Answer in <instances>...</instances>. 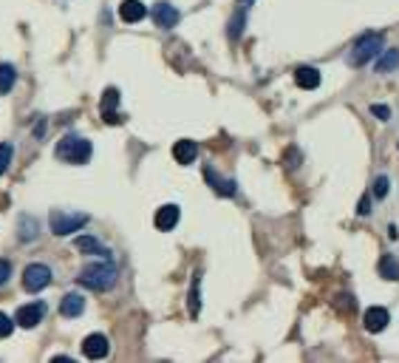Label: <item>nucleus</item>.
<instances>
[{
  "instance_id": "obj_18",
  "label": "nucleus",
  "mask_w": 399,
  "mask_h": 363,
  "mask_svg": "<svg viewBox=\"0 0 399 363\" xmlns=\"http://www.w3.org/2000/svg\"><path fill=\"white\" fill-rule=\"evenodd\" d=\"M399 69V48H388L380 60H377V74H388Z\"/></svg>"
},
{
  "instance_id": "obj_13",
  "label": "nucleus",
  "mask_w": 399,
  "mask_h": 363,
  "mask_svg": "<svg viewBox=\"0 0 399 363\" xmlns=\"http://www.w3.org/2000/svg\"><path fill=\"white\" fill-rule=\"evenodd\" d=\"M204 179L210 182L216 193H221V196H235V182H232V179H221L212 168H204Z\"/></svg>"
},
{
  "instance_id": "obj_6",
  "label": "nucleus",
  "mask_w": 399,
  "mask_h": 363,
  "mask_svg": "<svg viewBox=\"0 0 399 363\" xmlns=\"http://www.w3.org/2000/svg\"><path fill=\"white\" fill-rule=\"evenodd\" d=\"M82 352H85V357H91V360H100V357H105V355L111 352V344H108L105 335L94 332V335H88V338L82 341Z\"/></svg>"
},
{
  "instance_id": "obj_20",
  "label": "nucleus",
  "mask_w": 399,
  "mask_h": 363,
  "mask_svg": "<svg viewBox=\"0 0 399 363\" xmlns=\"http://www.w3.org/2000/svg\"><path fill=\"white\" fill-rule=\"evenodd\" d=\"M15 80H17V71L12 66H0V94H9Z\"/></svg>"
},
{
  "instance_id": "obj_22",
  "label": "nucleus",
  "mask_w": 399,
  "mask_h": 363,
  "mask_svg": "<svg viewBox=\"0 0 399 363\" xmlns=\"http://www.w3.org/2000/svg\"><path fill=\"white\" fill-rule=\"evenodd\" d=\"M388 188H391L388 176H377V179H374V196H377V199H385V196H388Z\"/></svg>"
},
{
  "instance_id": "obj_16",
  "label": "nucleus",
  "mask_w": 399,
  "mask_h": 363,
  "mask_svg": "<svg viewBox=\"0 0 399 363\" xmlns=\"http://www.w3.org/2000/svg\"><path fill=\"white\" fill-rule=\"evenodd\" d=\"M295 82H297L300 88H306V91H315V88L320 85V71H317L315 66H300V69L295 71Z\"/></svg>"
},
{
  "instance_id": "obj_11",
  "label": "nucleus",
  "mask_w": 399,
  "mask_h": 363,
  "mask_svg": "<svg viewBox=\"0 0 399 363\" xmlns=\"http://www.w3.org/2000/svg\"><path fill=\"white\" fill-rule=\"evenodd\" d=\"M173 157H176V162H181V165H190V162H196V157H198V145H196L193 139H178V142L173 145Z\"/></svg>"
},
{
  "instance_id": "obj_24",
  "label": "nucleus",
  "mask_w": 399,
  "mask_h": 363,
  "mask_svg": "<svg viewBox=\"0 0 399 363\" xmlns=\"http://www.w3.org/2000/svg\"><path fill=\"white\" fill-rule=\"evenodd\" d=\"M241 28H243V12H238V15H235V20L230 23V37H232V40H238Z\"/></svg>"
},
{
  "instance_id": "obj_7",
  "label": "nucleus",
  "mask_w": 399,
  "mask_h": 363,
  "mask_svg": "<svg viewBox=\"0 0 399 363\" xmlns=\"http://www.w3.org/2000/svg\"><path fill=\"white\" fill-rule=\"evenodd\" d=\"M43 318H46V307H43V304H26V307L17 310V318H15V321H17L23 329H32V326H37Z\"/></svg>"
},
{
  "instance_id": "obj_25",
  "label": "nucleus",
  "mask_w": 399,
  "mask_h": 363,
  "mask_svg": "<svg viewBox=\"0 0 399 363\" xmlns=\"http://www.w3.org/2000/svg\"><path fill=\"white\" fill-rule=\"evenodd\" d=\"M198 307H201V301H198V281L193 284V292H190V312L198 315Z\"/></svg>"
},
{
  "instance_id": "obj_3",
  "label": "nucleus",
  "mask_w": 399,
  "mask_h": 363,
  "mask_svg": "<svg viewBox=\"0 0 399 363\" xmlns=\"http://www.w3.org/2000/svg\"><path fill=\"white\" fill-rule=\"evenodd\" d=\"M54 154H57V159H63L68 165H85L91 159V154H94V148H91V142L82 136H63L57 142Z\"/></svg>"
},
{
  "instance_id": "obj_4",
  "label": "nucleus",
  "mask_w": 399,
  "mask_h": 363,
  "mask_svg": "<svg viewBox=\"0 0 399 363\" xmlns=\"http://www.w3.org/2000/svg\"><path fill=\"white\" fill-rule=\"evenodd\" d=\"M48 224H51V233H57V236H71L74 230L88 224V216L85 213H68V210H51Z\"/></svg>"
},
{
  "instance_id": "obj_26",
  "label": "nucleus",
  "mask_w": 399,
  "mask_h": 363,
  "mask_svg": "<svg viewBox=\"0 0 399 363\" xmlns=\"http://www.w3.org/2000/svg\"><path fill=\"white\" fill-rule=\"evenodd\" d=\"M9 276H12V264L9 261H0V287L9 281Z\"/></svg>"
},
{
  "instance_id": "obj_17",
  "label": "nucleus",
  "mask_w": 399,
  "mask_h": 363,
  "mask_svg": "<svg viewBox=\"0 0 399 363\" xmlns=\"http://www.w3.org/2000/svg\"><path fill=\"white\" fill-rule=\"evenodd\" d=\"M77 250L82 253H91V256H102V258H111V250H105L97 238H91V236H80L77 238Z\"/></svg>"
},
{
  "instance_id": "obj_9",
  "label": "nucleus",
  "mask_w": 399,
  "mask_h": 363,
  "mask_svg": "<svg viewBox=\"0 0 399 363\" xmlns=\"http://www.w3.org/2000/svg\"><path fill=\"white\" fill-rule=\"evenodd\" d=\"M362 324H365L368 332H382V329L391 324V312H388L385 307H371V310L365 312Z\"/></svg>"
},
{
  "instance_id": "obj_1",
  "label": "nucleus",
  "mask_w": 399,
  "mask_h": 363,
  "mask_svg": "<svg viewBox=\"0 0 399 363\" xmlns=\"http://www.w3.org/2000/svg\"><path fill=\"white\" fill-rule=\"evenodd\" d=\"M77 281H80L82 287H88V290H94V292H105V290H111L113 281H116V267H113L111 258H108V261H100V264H91V267H85V269L80 272Z\"/></svg>"
},
{
  "instance_id": "obj_21",
  "label": "nucleus",
  "mask_w": 399,
  "mask_h": 363,
  "mask_svg": "<svg viewBox=\"0 0 399 363\" xmlns=\"http://www.w3.org/2000/svg\"><path fill=\"white\" fill-rule=\"evenodd\" d=\"M12 157H15V150H12V145H9V142H3V145H0V176H3V173H6V168H9Z\"/></svg>"
},
{
  "instance_id": "obj_5",
  "label": "nucleus",
  "mask_w": 399,
  "mask_h": 363,
  "mask_svg": "<svg viewBox=\"0 0 399 363\" xmlns=\"http://www.w3.org/2000/svg\"><path fill=\"white\" fill-rule=\"evenodd\" d=\"M51 284V267L46 264H28L23 269V290L26 292H40Z\"/></svg>"
},
{
  "instance_id": "obj_12",
  "label": "nucleus",
  "mask_w": 399,
  "mask_h": 363,
  "mask_svg": "<svg viewBox=\"0 0 399 363\" xmlns=\"http://www.w3.org/2000/svg\"><path fill=\"white\" fill-rule=\"evenodd\" d=\"M178 219H181V210L176 204H165L156 210V227L159 230H173L178 224Z\"/></svg>"
},
{
  "instance_id": "obj_8",
  "label": "nucleus",
  "mask_w": 399,
  "mask_h": 363,
  "mask_svg": "<svg viewBox=\"0 0 399 363\" xmlns=\"http://www.w3.org/2000/svg\"><path fill=\"white\" fill-rule=\"evenodd\" d=\"M153 20H156V26H162V28H173L178 20H181V15H178V9L176 6H170V3H156L153 6Z\"/></svg>"
},
{
  "instance_id": "obj_23",
  "label": "nucleus",
  "mask_w": 399,
  "mask_h": 363,
  "mask_svg": "<svg viewBox=\"0 0 399 363\" xmlns=\"http://www.w3.org/2000/svg\"><path fill=\"white\" fill-rule=\"evenodd\" d=\"M12 332H15V321H12L9 315L0 312V338H9Z\"/></svg>"
},
{
  "instance_id": "obj_14",
  "label": "nucleus",
  "mask_w": 399,
  "mask_h": 363,
  "mask_svg": "<svg viewBox=\"0 0 399 363\" xmlns=\"http://www.w3.org/2000/svg\"><path fill=\"white\" fill-rule=\"evenodd\" d=\"M82 312H85V298L77 295V292H68L63 298V304H59V315H63V318H77Z\"/></svg>"
},
{
  "instance_id": "obj_15",
  "label": "nucleus",
  "mask_w": 399,
  "mask_h": 363,
  "mask_svg": "<svg viewBox=\"0 0 399 363\" xmlns=\"http://www.w3.org/2000/svg\"><path fill=\"white\" fill-rule=\"evenodd\" d=\"M145 15H147V9L142 0H125V3L119 6V17L125 23H139V20H145Z\"/></svg>"
},
{
  "instance_id": "obj_27",
  "label": "nucleus",
  "mask_w": 399,
  "mask_h": 363,
  "mask_svg": "<svg viewBox=\"0 0 399 363\" xmlns=\"http://www.w3.org/2000/svg\"><path fill=\"white\" fill-rule=\"evenodd\" d=\"M371 114L380 119H391V108L388 105H371Z\"/></svg>"
},
{
  "instance_id": "obj_10",
  "label": "nucleus",
  "mask_w": 399,
  "mask_h": 363,
  "mask_svg": "<svg viewBox=\"0 0 399 363\" xmlns=\"http://www.w3.org/2000/svg\"><path fill=\"white\" fill-rule=\"evenodd\" d=\"M116 105H119V91H116V88H108L105 94H102V103H100V114H102L105 123H119Z\"/></svg>"
},
{
  "instance_id": "obj_2",
  "label": "nucleus",
  "mask_w": 399,
  "mask_h": 363,
  "mask_svg": "<svg viewBox=\"0 0 399 363\" xmlns=\"http://www.w3.org/2000/svg\"><path fill=\"white\" fill-rule=\"evenodd\" d=\"M382 48H385V35L382 32H365L354 43V48L349 54V63L351 66H368L371 60H377L382 54Z\"/></svg>"
},
{
  "instance_id": "obj_29",
  "label": "nucleus",
  "mask_w": 399,
  "mask_h": 363,
  "mask_svg": "<svg viewBox=\"0 0 399 363\" xmlns=\"http://www.w3.org/2000/svg\"><path fill=\"white\" fill-rule=\"evenodd\" d=\"M250 3H255V0H241V6H250Z\"/></svg>"
},
{
  "instance_id": "obj_28",
  "label": "nucleus",
  "mask_w": 399,
  "mask_h": 363,
  "mask_svg": "<svg viewBox=\"0 0 399 363\" xmlns=\"http://www.w3.org/2000/svg\"><path fill=\"white\" fill-rule=\"evenodd\" d=\"M357 213H360V216H368V213H371V199L362 196V199H360V207H357Z\"/></svg>"
},
{
  "instance_id": "obj_19",
  "label": "nucleus",
  "mask_w": 399,
  "mask_h": 363,
  "mask_svg": "<svg viewBox=\"0 0 399 363\" xmlns=\"http://www.w3.org/2000/svg\"><path fill=\"white\" fill-rule=\"evenodd\" d=\"M380 276L388 281H399V261L393 256H382L380 258Z\"/></svg>"
}]
</instances>
